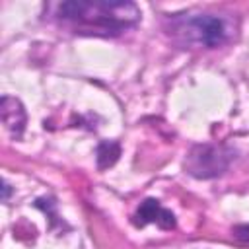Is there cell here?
Instances as JSON below:
<instances>
[{
    "mask_svg": "<svg viewBox=\"0 0 249 249\" xmlns=\"http://www.w3.org/2000/svg\"><path fill=\"white\" fill-rule=\"evenodd\" d=\"M49 19L76 35L117 37L140 21V10L132 2L72 0L47 8Z\"/></svg>",
    "mask_w": 249,
    "mask_h": 249,
    "instance_id": "obj_1",
    "label": "cell"
},
{
    "mask_svg": "<svg viewBox=\"0 0 249 249\" xmlns=\"http://www.w3.org/2000/svg\"><path fill=\"white\" fill-rule=\"evenodd\" d=\"M167 35L181 45L214 49L231 39V21L216 14H177L167 19Z\"/></svg>",
    "mask_w": 249,
    "mask_h": 249,
    "instance_id": "obj_2",
    "label": "cell"
},
{
    "mask_svg": "<svg viewBox=\"0 0 249 249\" xmlns=\"http://www.w3.org/2000/svg\"><path fill=\"white\" fill-rule=\"evenodd\" d=\"M231 158V150L224 144H196L185 158V169L196 179H212L230 167Z\"/></svg>",
    "mask_w": 249,
    "mask_h": 249,
    "instance_id": "obj_3",
    "label": "cell"
},
{
    "mask_svg": "<svg viewBox=\"0 0 249 249\" xmlns=\"http://www.w3.org/2000/svg\"><path fill=\"white\" fill-rule=\"evenodd\" d=\"M134 226L144 228L146 224H158L161 230H173L175 228V216L167 208H163L156 198H146L140 202L136 214L132 216Z\"/></svg>",
    "mask_w": 249,
    "mask_h": 249,
    "instance_id": "obj_4",
    "label": "cell"
},
{
    "mask_svg": "<svg viewBox=\"0 0 249 249\" xmlns=\"http://www.w3.org/2000/svg\"><path fill=\"white\" fill-rule=\"evenodd\" d=\"M0 115H2V123L10 130V134L14 138H19L23 134L25 121H27L25 109L19 103V99L10 97V95H4L2 101H0Z\"/></svg>",
    "mask_w": 249,
    "mask_h": 249,
    "instance_id": "obj_5",
    "label": "cell"
},
{
    "mask_svg": "<svg viewBox=\"0 0 249 249\" xmlns=\"http://www.w3.org/2000/svg\"><path fill=\"white\" fill-rule=\"evenodd\" d=\"M119 154H121V148H119L117 142H113V140L101 142L97 146V165H99V169H105V167L113 165L117 161Z\"/></svg>",
    "mask_w": 249,
    "mask_h": 249,
    "instance_id": "obj_6",
    "label": "cell"
},
{
    "mask_svg": "<svg viewBox=\"0 0 249 249\" xmlns=\"http://www.w3.org/2000/svg\"><path fill=\"white\" fill-rule=\"evenodd\" d=\"M231 233H233L235 239H239L241 243H247V245H249V224L235 226V228L231 230Z\"/></svg>",
    "mask_w": 249,
    "mask_h": 249,
    "instance_id": "obj_7",
    "label": "cell"
},
{
    "mask_svg": "<svg viewBox=\"0 0 249 249\" xmlns=\"http://www.w3.org/2000/svg\"><path fill=\"white\" fill-rule=\"evenodd\" d=\"M8 195H10V185L4 183V200H8Z\"/></svg>",
    "mask_w": 249,
    "mask_h": 249,
    "instance_id": "obj_8",
    "label": "cell"
}]
</instances>
